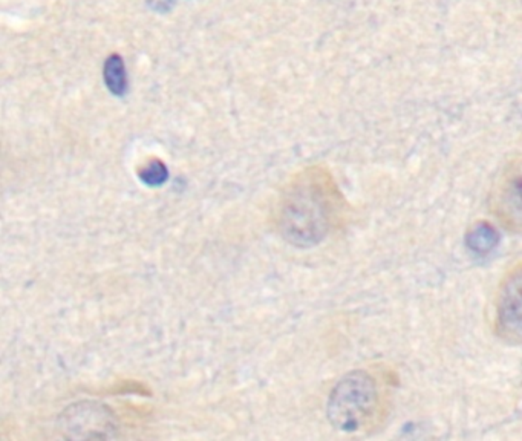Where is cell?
Segmentation results:
<instances>
[{
    "mask_svg": "<svg viewBox=\"0 0 522 441\" xmlns=\"http://www.w3.org/2000/svg\"><path fill=\"white\" fill-rule=\"evenodd\" d=\"M339 212V193L324 173L295 184L280 208V234L295 247H315L330 234Z\"/></svg>",
    "mask_w": 522,
    "mask_h": 441,
    "instance_id": "obj_1",
    "label": "cell"
},
{
    "mask_svg": "<svg viewBox=\"0 0 522 441\" xmlns=\"http://www.w3.org/2000/svg\"><path fill=\"white\" fill-rule=\"evenodd\" d=\"M385 390L368 371L355 370L343 375L331 390L326 417L342 432H359L385 416Z\"/></svg>",
    "mask_w": 522,
    "mask_h": 441,
    "instance_id": "obj_2",
    "label": "cell"
},
{
    "mask_svg": "<svg viewBox=\"0 0 522 441\" xmlns=\"http://www.w3.org/2000/svg\"><path fill=\"white\" fill-rule=\"evenodd\" d=\"M57 427L68 440H109L117 436V417L100 401H77L61 411Z\"/></svg>",
    "mask_w": 522,
    "mask_h": 441,
    "instance_id": "obj_3",
    "label": "cell"
},
{
    "mask_svg": "<svg viewBox=\"0 0 522 441\" xmlns=\"http://www.w3.org/2000/svg\"><path fill=\"white\" fill-rule=\"evenodd\" d=\"M489 208L502 227L522 232V153L498 172L489 193Z\"/></svg>",
    "mask_w": 522,
    "mask_h": 441,
    "instance_id": "obj_4",
    "label": "cell"
},
{
    "mask_svg": "<svg viewBox=\"0 0 522 441\" xmlns=\"http://www.w3.org/2000/svg\"><path fill=\"white\" fill-rule=\"evenodd\" d=\"M495 330L506 342H522V262L508 270L495 302Z\"/></svg>",
    "mask_w": 522,
    "mask_h": 441,
    "instance_id": "obj_5",
    "label": "cell"
},
{
    "mask_svg": "<svg viewBox=\"0 0 522 441\" xmlns=\"http://www.w3.org/2000/svg\"><path fill=\"white\" fill-rule=\"evenodd\" d=\"M498 241H499V234H498L497 228L486 221L473 224L466 234L467 249L478 256L490 253L497 247Z\"/></svg>",
    "mask_w": 522,
    "mask_h": 441,
    "instance_id": "obj_6",
    "label": "cell"
},
{
    "mask_svg": "<svg viewBox=\"0 0 522 441\" xmlns=\"http://www.w3.org/2000/svg\"><path fill=\"white\" fill-rule=\"evenodd\" d=\"M103 78L107 89L115 96H124L127 92V74L124 60L118 54L107 57L103 68Z\"/></svg>",
    "mask_w": 522,
    "mask_h": 441,
    "instance_id": "obj_7",
    "label": "cell"
},
{
    "mask_svg": "<svg viewBox=\"0 0 522 441\" xmlns=\"http://www.w3.org/2000/svg\"><path fill=\"white\" fill-rule=\"evenodd\" d=\"M138 177L142 179V183L149 188H160L169 179V169L160 160H152L140 169Z\"/></svg>",
    "mask_w": 522,
    "mask_h": 441,
    "instance_id": "obj_8",
    "label": "cell"
}]
</instances>
